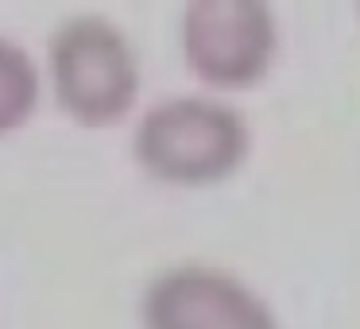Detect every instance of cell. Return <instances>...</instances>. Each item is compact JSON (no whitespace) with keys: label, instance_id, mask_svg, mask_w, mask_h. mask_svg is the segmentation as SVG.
<instances>
[{"label":"cell","instance_id":"obj_1","mask_svg":"<svg viewBox=\"0 0 360 329\" xmlns=\"http://www.w3.org/2000/svg\"><path fill=\"white\" fill-rule=\"evenodd\" d=\"M252 136L233 105L210 97H171L143 112L132 155L151 179L174 186H210L244 163Z\"/></svg>","mask_w":360,"mask_h":329},{"label":"cell","instance_id":"obj_4","mask_svg":"<svg viewBox=\"0 0 360 329\" xmlns=\"http://www.w3.org/2000/svg\"><path fill=\"white\" fill-rule=\"evenodd\" d=\"M143 329H279L271 306L236 275L205 264L163 271L140 306Z\"/></svg>","mask_w":360,"mask_h":329},{"label":"cell","instance_id":"obj_2","mask_svg":"<svg viewBox=\"0 0 360 329\" xmlns=\"http://www.w3.org/2000/svg\"><path fill=\"white\" fill-rule=\"evenodd\" d=\"M51 82L66 117L82 128L124 120L140 93V63L128 35L105 16H74L51 35Z\"/></svg>","mask_w":360,"mask_h":329},{"label":"cell","instance_id":"obj_3","mask_svg":"<svg viewBox=\"0 0 360 329\" xmlns=\"http://www.w3.org/2000/svg\"><path fill=\"white\" fill-rule=\"evenodd\" d=\"M279 51V27L264 0H194L182 8L186 66L217 89L264 82Z\"/></svg>","mask_w":360,"mask_h":329},{"label":"cell","instance_id":"obj_5","mask_svg":"<svg viewBox=\"0 0 360 329\" xmlns=\"http://www.w3.org/2000/svg\"><path fill=\"white\" fill-rule=\"evenodd\" d=\"M39 101V70L20 43L0 39V136H12L32 120Z\"/></svg>","mask_w":360,"mask_h":329}]
</instances>
